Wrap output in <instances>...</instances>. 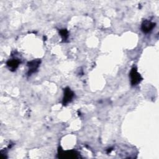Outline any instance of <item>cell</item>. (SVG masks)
<instances>
[{
	"instance_id": "1",
	"label": "cell",
	"mask_w": 159,
	"mask_h": 159,
	"mask_svg": "<svg viewBox=\"0 0 159 159\" xmlns=\"http://www.w3.org/2000/svg\"><path fill=\"white\" fill-rule=\"evenodd\" d=\"M130 83L132 86H135L138 84L142 80V78L140 75L138 73L136 68H132L130 72Z\"/></svg>"
},
{
	"instance_id": "2",
	"label": "cell",
	"mask_w": 159,
	"mask_h": 159,
	"mask_svg": "<svg viewBox=\"0 0 159 159\" xmlns=\"http://www.w3.org/2000/svg\"><path fill=\"white\" fill-rule=\"evenodd\" d=\"M74 97L73 92L69 88H66L64 89V96L63 98V104L66 106L68 103L71 101L72 99Z\"/></svg>"
},
{
	"instance_id": "3",
	"label": "cell",
	"mask_w": 159,
	"mask_h": 159,
	"mask_svg": "<svg viewBox=\"0 0 159 159\" xmlns=\"http://www.w3.org/2000/svg\"><path fill=\"white\" fill-rule=\"evenodd\" d=\"M155 23L152 22L148 20H145L143 21L142 24L141 29L144 33H148L152 30V29L155 27Z\"/></svg>"
},
{
	"instance_id": "4",
	"label": "cell",
	"mask_w": 159,
	"mask_h": 159,
	"mask_svg": "<svg viewBox=\"0 0 159 159\" xmlns=\"http://www.w3.org/2000/svg\"><path fill=\"white\" fill-rule=\"evenodd\" d=\"M40 63V60H34L27 63V66L29 67V71H28L29 75H30L31 74L36 71V70L39 68Z\"/></svg>"
},
{
	"instance_id": "5",
	"label": "cell",
	"mask_w": 159,
	"mask_h": 159,
	"mask_svg": "<svg viewBox=\"0 0 159 159\" xmlns=\"http://www.w3.org/2000/svg\"><path fill=\"white\" fill-rule=\"evenodd\" d=\"M59 157L61 158H77L78 153L75 151H67V152H59Z\"/></svg>"
},
{
	"instance_id": "6",
	"label": "cell",
	"mask_w": 159,
	"mask_h": 159,
	"mask_svg": "<svg viewBox=\"0 0 159 159\" xmlns=\"http://www.w3.org/2000/svg\"><path fill=\"white\" fill-rule=\"evenodd\" d=\"M20 63V61L19 59L13 58V59L9 60L7 61V65L9 68V69H11V70L14 71V70H16V69L19 66Z\"/></svg>"
},
{
	"instance_id": "7",
	"label": "cell",
	"mask_w": 159,
	"mask_h": 159,
	"mask_svg": "<svg viewBox=\"0 0 159 159\" xmlns=\"http://www.w3.org/2000/svg\"><path fill=\"white\" fill-rule=\"evenodd\" d=\"M59 33L63 40H65L67 39V38L68 37V33L66 29H61L59 31Z\"/></svg>"
}]
</instances>
